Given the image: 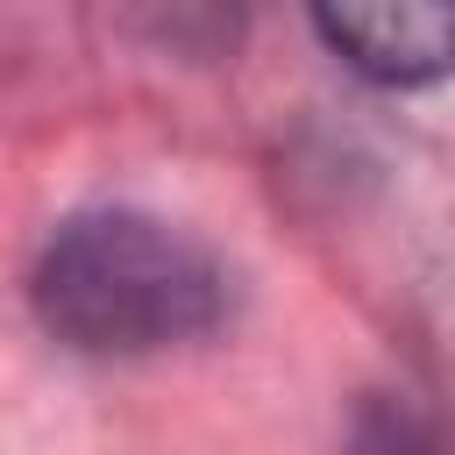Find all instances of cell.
Wrapping results in <instances>:
<instances>
[{
    "mask_svg": "<svg viewBox=\"0 0 455 455\" xmlns=\"http://www.w3.org/2000/svg\"><path fill=\"white\" fill-rule=\"evenodd\" d=\"M320 43L370 85H434L455 57V0H306Z\"/></svg>",
    "mask_w": 455,
    "mask_h": 455,
    "instance_id": "7a4b0ae2",
    "label": "cell"
},
{
    "mask_svg": "<svg viewBox=\"0 0 455 455\" xmlns=\"http://www.w3.org/2000/svg\"><path fill=\"white\" fill-rule=\"evenodd\" d=\"M341 455H441V434L412 391H370L348 419Z\"/></svg>",
    "mask_w": 455,
    "mask_h": 455,
    "instance_id": "3957f363",
    "label": "cell"
},
{
    "mask_svg": "<svg viewBox=\"0 0 455 455\" xmlns=\"http://www.w3.org/2000/svg\"><path fill=\"white\" fill-rule=\"evenodd\" d=\"M28 306L71 355L128 363L206 341L235 313V277L199 235L164 213L78 206L36 249Z\"/></svg>",
    "mask_w": 455,
    "mask_h": 455,
    "instance_id": "6da1fadb",
    "label": "cell"
}]
</instances>
